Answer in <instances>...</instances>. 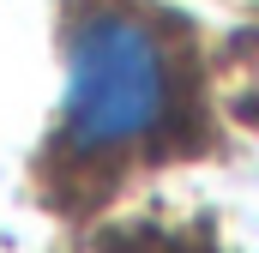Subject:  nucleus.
Returning <instances> with one entry per match:
<instances>
[{"instance_id":"obj_1","label":"nucleus","mask_w":259,"mask_h":253,"mask_svg":"<svg viewBox=\"0 0 259 253\" xmlns=\"http://www.w3.org/2000/svg\"><path fill=\"white\" fill-rule=\"evenodd\" d=\"M181 85L175 49L133 6H91L72 24L66 49V97H61V151L72 163H115L145 151L175 121Z\"/></svg>"}]
</instances>
